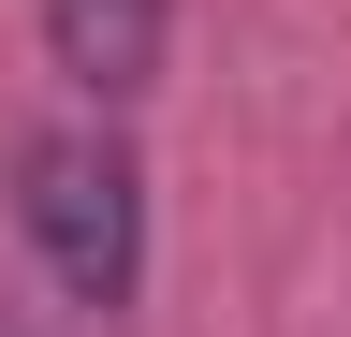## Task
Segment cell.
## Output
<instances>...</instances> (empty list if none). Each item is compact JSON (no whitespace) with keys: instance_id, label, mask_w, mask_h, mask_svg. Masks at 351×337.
I'll return each mask as SVG.
<instances>
[{"instance_id":"1","label":"cell","mask_w":351,"mask_h":337,"mask_svg":"<svg viewBox=\"0 0 351 337\" xmlns=\"http://www.w3.org/2000/svg\"><path fill=\"white\" fill-rule=\"evenodd\" d=\"M15 220H29L44 279L73 308H132V279H147V176H132L117 132H44L15 161Z\"/></svg>"},{"instance_id":"2","label":"cell","mask_w":351,"mask_h":337,"mask_svg":"<svg viewBox=\"0 0 351 337\" xmlns=\"http://www.w3.org/2000/svg\"><path fill=\"white\" fill-rule=\"evenodd\" d=\"M44 45H59L73 89L132 103V89L161 73V0H44Z\"/></svg>"},{"instance_id":"3","label":"cell","mask_w":351,"mask_h":337,"mask_svg":"<svg viewBox=\"0 0 351 337\" xmlns=\"http://www.w3.org/2000/svg\"><path fill=\"white\" fill-rule=\"evenodd\" d=\"M0 337H15V323H0Z\"/></svg>"}]
</instances>
